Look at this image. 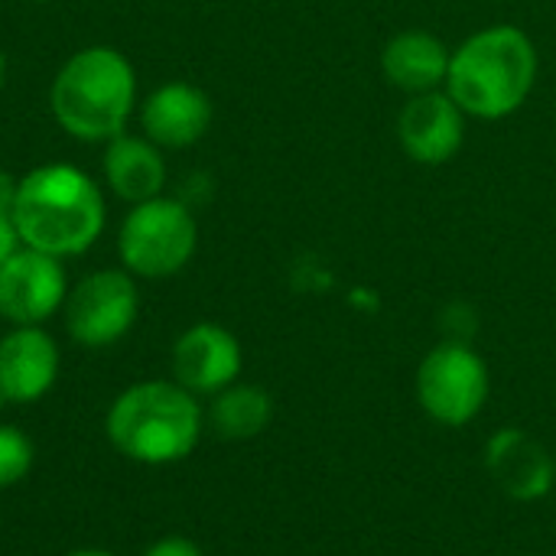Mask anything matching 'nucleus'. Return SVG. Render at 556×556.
Wrapping results in <instances>:
<instances>
[{"label": "nucleus", "instance_id": "1", "mask_svg": "<svg viewBox=\"0 0 556 556\" xmlns=\"http://www.w3.org/2000/svg\"><path fill=\"white\" fill-rule=\"evenodd\" d=\"M13 228L23 248L59 261L85 254L104 231L101 186L72 163H46L16 182Z\"/></svg>", "mask_w": 556, "mask_h": 556}, {"label": "nucleus", "instance_id": "2", "mask_svg": "<svg viewBox=\"0 0 556 556\" xmlns=\"http://www.w3.org/2000/svg\"><path fill=\"white\" fill-rule=\"evenodd\" d=\"M538 46L515 23H492L453 49L446 94L466 117L502 121L521 111L538 85Z\"/></svg>", "mask_w": 556, "mask_h": 556}, {"label": "nucleus", "instance_id": "3", "mask_svg": "<svg viewBox=\"0 0 556 556\" xmlns=\"http://www.w3.org/2000/svg\"><path fill=\"white\" fill-rule=\"evenodd\" d=\"M108 443L137 466H176L205 433V410L179 381L153 378L124 388L104 414Z\"/></svg>", "mask_w": 556, "mask_h": 556}, {"label": "nucleus", "instance_id": "4", "mask_svg": "<svg viewBox=\"0 0 556 556\" xmlns=\"http://www.w3.org/2000/svg\"><path fill=\"white\" fill-rule=\"evenodd\" d=\"M137 104V72L114 46H85L65 59L49 88L55 124L85 143L124 134Z\"/></svg>", "mask_w": 556, "mask_h": 556}, {"label": "nucleus", "instance_id": "5", "mask_svg": "<svg viewBox=\"0 0 556 556\" xmlns=\"http://www.w3.org/2000/svg\"><path fill=\"white\" fill-rule=\"evenodd\" d=\"M199 248V222L179 199L156 195L130 205L117 231V257L130 277L166 280L179 274Z\"/></svg>", "mask_w": 556, "mask_h": 556}, {"label": "nucleus", "instance_id": "6", "mask_svg": "<svg viewBox=\"0 0 556 556\" xmlns=\"http://www.w3.org/2000/svg\"><path fill=\"white\" fill-rule=\"evenodd\" d=\"M420 410L440 427L472 424L492 391L485 358L463 339H446L433 345L414 378Z\"/></svg>", "mask_w": 556, "mask_h": 556}, {"label": "nucleus", "instance_id": "7", "mask_svg": "<svg viewBox=\"0 0 556 556\" xmlns=\"http://www.w3.org/2000/svg\"><path fill=\"white\" fill-rule=\"evenodd\" d=\"M140 293L134 277L121 267H104L81 277L62 306L65 332L81 349H108L117 345L137 323Z\"/></svg>", "mask_w": 556, "mask_h": 556}, {"label": "nucleus", "instance_id": "8", "mask_svg": "<svg viewBox=\"0 0 556 556\" xmlns=\"http://www.w3.org/2000/svg\"><path fill=\"white\" fill-rule=\"evenodd\" d=\"M68 290L72 287L59 257L20 248L0 267V319L10 326H42L62 313Z\"/></svg>", "mask_w": 556, "mask_h": 556}, {"label": "nucleus", "instance_id": "9", "mask_svg": "<svg viewBox=\"0 0 556 556\" xmlns=\"http://www.w3.org/2000/svg\"><path fill=\"white\" fill-rule=\"evenodd\" d=\"M244 352L231 329L218 323L189 326L173 345V381L195 397H215L241 378Z\"/></svg>", "mask_w": 556, "mask_h": 556}, {"label": "nucleus", "instance_id": "10", "mask_svg": "<svg viewBox=\"0 0 556 556\" xmlns=\"http://www.w3.org/2000/svg\"><path fill=\"white\" fill-rule=\"evenodd\" d=\"M397 140L414 163L443 166L463 150L466 111L446 94V88L410 94L397 114Z\"/></svg>", "mask_w": 556, "mask_h": 556}, {"label": "nucleus", "instance_id": "11", "mask_svg": "<svg viewBox=\"0 0 556 556\" xmlns=\"http://www.w3.org/2000/svg\"><path fill=\"white\" fill-rule=\"evenodd\" d=\"M492 482L515 502H541L556 485V456L521 427H505L485 443Z\"/></svg>", "mask_w": 556, "mask_h": 556}, {"label": "nucleus", "instance_id": "12", "mask_svg": "<svg viewBox=\"0 0 556 556\" xmlns=\"http://www.w3.org/2000/svg\"><path fill=\"white\" fill-rule=\"evenodd\" d=\"M59 345L42 326H13L0 339V391L10 404H36L59 381Z\"/></svg>", "mask_w": 556, "mask_h": 556}, {"label": "nucleus", "instance_id": "13", "mask_svg": "<svg viewBox=\"0 0 556 556\" xmlns=\"http://www.w3.org/2000/svg\"><path fill=\"white\" fill-rule=\"evenodd\" d=\"M143 137L160 150H186L212 127V98L192 81H166L140 104Z\"/></svg>", "mask_w": 556, "mask_h": 556}, {"label": "nucleus", "instance_id": "14", "mask_svg": "<svg viewBox=\"0 0 556 556\" xmlns=\"http://www.w3.org/2000/svg\"><path fill=\"white\" fill-rule=\"evenodd\" d=\"M453 49L430 29H401L381 49V72L391 88L410 94H427L446 88Z\"/></svg>", "mask_w": 556, "mask_h": 556}, {"label": "nucleus", "instance_id": "15", "mask_svg": "<svg viewBox=\"0 0 556 556\" xmlns=\"http://www.w3.org/2000/svg\"><path fill=\"white\" fill-rule=\"evenodd\" d=\"M101 173L108 189L130 205L163 195L166 186V160L160 147L134 134H121L108 140L101 156Z\"/></svg>", "mask_w": 556, "mask_h": 556}, {"label": "nucleus", "instance_id": "16", "mask_svg": "<svg viewBox=\"0 0 556 556\" xmlns=\"http://www.w3.org/2000/svg\"><path fill=\"white\" fill-rule=\"evenodd\" d=\"M274 420V397L261 384L235 381L231 388L218 391L205 410V424L231 443H244L261 437Z\"/></svg>", "mask_w": 556, "mask_h": 556}, {"label": "nucleus", "instance_id": "17", "mask_svg": "<svg viewBox=\"0 0 556 556\" xmlns=\"http://www.w3.org/2000/svg\"><path fill=\"white\" fill-rule=\"evenodd\" d=\"M33 463H36L33 440L20 427L0 420V492L20 485L29 476Z\"/></svg>", "mask_w": 556, "mask_h": 556}, {"label": "nucleus", "instance_id": "18", "mask_svg": "<svg viewBox=\"0 0 556 556\" xmlns=\"http://www.w3.org/2000/svg\"><path fill=\"white\" fill-rule=\"evenodd\" d=\"M143 556H205L202 554V547L195 544V541H189V538H182V534H166V538H160V541H153Z\"/></svg>", "mask_w": 556, "mask_h": 556}, {"label": "nucleus", "instance_id": "19", "mask_svg": "<svg viewBox=\"0 0 556 556\" xmlns=\"http://www.w3.org/2000/svg\"><path fill=\"white\" fill-rule=\"evenodd\" d=\"M23 244H20V235H16V228H13V218H0V267L20 251Z\"/></svg>", "mask_w": 556, "mask_h": 556}, {"label": "nucleus", "instance_id": "20", "mask_svg": "<svg viewBox=\"0 0 556 556\" xmlns=\"http://www.w3.org/2000/svg\"><path fill=\"white\" fill-rule=\"evenodd\" d=\"M16 182L7 169H0V218H10L13 212V202H16Z\"/></svg>", "mask_w": 556, "mask_h": 556}, {"label": "nucleus", "instance_id": "21", "mask_svg": "<svg viewBox=\"0 0 556 556\" xmlns=\"http://www.w3.org/2000/svg\"><path fill=\"white\" fill-rule=\"evenodd\" d=\"M62 556H121L114 554V551H101V547H81V551H68V554Z\"/></svg>", "mask_w": 556, "mask_h": 556}, {"label": "nucleus", "instance_id": "22", "mask_svg": "<svg viewBox=\"0 0 556 556\" xmlns=\"http://www.w3.org/2000/svg\"><path fill=\"white\" fill-rule=\"evenodd\" d=\"M3 81H7V59H3V52H0V91H3Z\"/></svg>", "mask_w": 556, "mask_h": 556}, {"label": "nucleus", "instance_id": "23", "mask_svg": "<svg viewBox=\"0 0 556 556\" xmlns=\"http://www.w3.org/2000/svg\"><path fill=\"white\" fill-rule=\"evenodd\" d=\"M7 404H10V401H7V397H3V391H0V410H3Z\"/></svg>", "mask_w": 556, "mask_h": 556}, {"label": "nucleus", "instance_id": "24", "mask_svg": "<svg viewBox=\"0 0 556 556\" xmlns=\"http://www.w3.org/2000/svg\"><path fill=\"white\" fill-rule=\"evenodd\" d=\"M33 3H49V0H33Z\"/></svg>", "mask_w": 556, "mask_h": 556}]
</instances>
